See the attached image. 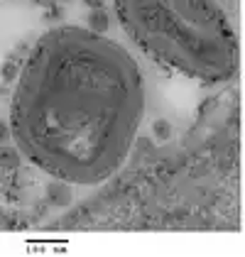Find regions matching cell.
Returning <instances> with one entry per match:
<instances>
[{
	"instance_id": "6da1fadb",
	"label": "cell",
	"mask_w": 245,
	"mask_h": 257,
	"mask_svg": "<svg viewBox=\"0 0 245 257\" xmlns=\"http://www.w3.org/2000/svg\"><path fill=\"white\" fill-rule=\"evenodd\" d=\"M145 113V83L118 42L81 27L42 35L18 76L10 135L32 164L66 184L118 172Z\"/></svg>"
},
{
	"instance_id": "7a4b0ae2",
	"label": "cell",
	"mask_w": 245,
	"mask_h": 257,
	"mask_svg": "<svg viewBox=\"0 0 245 257\" xmlns=\"http://www.w3.org/2000/svg\"><path fill=\"white\" fill-rule=\"evenodd\" d=\"M122 30L152 59L201 83L238 69V37L216 0H115Z\"/></svg>"
},
{
	"instance_id": "3957f363",
	"label": "cell",
	"mask_w": 245,
	"mask_h": 257,
	"mask_svg": "<svg viewBox=\"0 0 245 257\" xmlns=\"http://www.w3.org/2000/svg\"><path fill=\"white\" fill-rule=\"evenodd\" d=\"M47 196L52 198V203H57V206H66V203H71V186L66 184V181H52L49 184V189H47Z\"/></svg>"
},
{
	"instance_id": "277c9868",
	"label": "cell",
	"mask_w": 245,
	"mask_h": 257,
	"mask_svg": "<svg viewBox=\"0 0 245 257\" xmlns=\"http://www.w3.org/2000/svg\"><path fill=\"white\" fill-rule=\"evenodd\" d=\"M88 25H91V32H98V35H101V32L108 30V15L98 8V10H93V13L88 15Z\"/></svg>"
},
{
	"instance_id": "5b68a950",
	"label": "cell",
	"mask_w": 245,
	"mask_h": 257,
	"mask_svg": "<svg viewBox=\"0 0 245 257\" xmlns=\"http://www.w3.org/2000/svg\"><path fill=\"white\" fill-rule=\"evenodd\" d=\"M0 164L8 167V169L20 167V152H18V150H8V147H3V150H0Z\"/></svg>"
},
{
	"instance_id": "8992f818",
	"label": "cell",
	"mask_w": 245,
	"mask_h": 257,
	"mask_svg": "<svg viewBox=\"0 0 245 257\" xmlns=\"http://www.w3.org/2000/svg\"><path fill=\"white\" fill-rule=\"evenodd\" d=\"M18 76H20L18 64H15V61H5V66H3V79L5 81H18Z\"/></svg>"
},
{
	"instance_id": "52a82bcc",
	"label": "cell",
	"mask_w": 245,
	"mask_h": 257,
	"mask_svg": "<svg viewBox=\"0 0 245 257\" xmlns=\"http://www.w3.org/2000/svg\"><path fill=\"white\" fill-rule=\"evenodd\" d=\"M155 135H157V140H169L172 127H169L167 120H157V122H155Z\"/></svg>"
},
{
	"instance_id": "ba28073f",
	"label": "cell",
	"mask_w": 245,
	"mask_h": 257,
	"mask_svg": "<svg viewBox=\"0 0 245 257\" xmlns=\"http://www.w3.org/2000/svg\"><path fill=\"white\" fill-rule=\"evenodd\" d=\"M8 135H10V130H8V125L0 120V142H5V140H8Z\"/></svg>"
},
{
	"instance_id": "9c48e42d",
	"label": "cell",
	"mask_w": 245,
	"mask_h": 257,
	"mask_svg": "<svg viewBox=\"0 0 245 257\" xmlns=\"http://www.w3.org/2000/svg\"><path fill=\"white\" fill-rule=\"evenodd\" d=\"M81 3H86V5H88V8H93V10L103 5V0H81Z\"/></svg>"
}]
</instances>
